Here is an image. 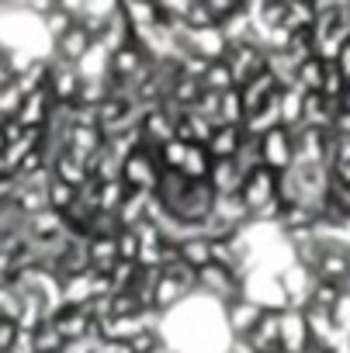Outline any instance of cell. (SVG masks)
Segmentation results:
<instances>
[{
	"label": "cell",
	"mask_w": 350,
	"mask_h": 353,
	"mask_svg": "<svg viewBox=\"0 0 350 353\" xmlns=\"http://www.w3.org/2000/svg\"><path fill=\"white\" fill-rule=\"evenodd\" d=\"M159 149L146 145V149H135L125 156L121 163V184L135 194H153L156 184H159Z\"/></svg>",
	"instance_id": "obj_1"
},
{
	"label": "cell",
	"mask_w": 350,
	"mask_h": 353,
	"mask_svg": "<svg viewBox=\"0 0 350 353\" xmlns=\"http://www.w3.org/2000/svg\"><path fill=\"white\" fill-rule=\"evenodd\" d=\"M195 277H198V281H195V291H202L205 298H212V301H219V305H233V301L243 298V277L233 274V270H226V267L208 263V267H202Z\"/></svg>",
	"instance_id": "obj_2"
},
{
	"label": "cell",
	"mask_w": 350,
	"mask_h": 353,
	"mask_svg": "<svg viewBox=\"0 0 350 353\" xmlns=\"http://www.w3.org/2000/svg\"><path fill=\"white\" fill-rule=\"evenodd\" d=\"M222 63H226L229 73H233V87H243V83H250L253 77H260V73L267 70V49H260V46L250 39V42H243V46H229L226 56H222Z\"/></svg>",
	"instance_id": "obj_3"
},
{
	"label": "cell",
	"mask_w": 350,
	"mask_h": 353,
	"mask_svg": "<svg viewBox=\"0 0 350 353\" xmlns=\"http://www.w3.org/2000/svg\"><path fill=\"white\" fill-rule=\"evenodd\" d=\"M257 142H260V166H267L274 173L291 170V163H295V132L278 125L267 135H260Z\"/></svg>",
	"instance_id": "obj_4"
},
{
	"label": "cell",
	"mask_w": 350,
	"mask_h": 353,
	"mask_svg": "<svg viewBox=\"0 0 350 353\" xmlns=\"http://www.w3.org/2000/svg\"><path fill=\"white\" fill-rule=\"evenodd\" d=\"M46 59H49V87H46L49 97H52L56 104H77L80 87H84V77L77 73V66L52 59V52H49Z\"/></svg>",
	"instance_id": "obj_5"
},
{
	"label": "cell",
	"mask_w": 350,
	"mask_h": 353,
	"mask_svg": "<svg viewBox=\"0 0 350 353\" xmlns=\"http://www.w3.org/2000/svg\"><path fill=\"white\" fill-rule=\"evenodd\" d=\"M49 322H52V329L63 336V343H77V339H87V336L97 332V325L90 322V315H87L84 308H66V305H59V308L49 315Z\"/></svg>",
	"instance_id": "obj_6"
},
{
	"label": "cell",
	"mask_w": 350,
	"mask_h": 353,
	"mask_svg": "<svg viewBox=\"0 0 350 353\" xmlns=\"http://www.w3.org/2000/svg\"><path fill=\"white\" fill-rule=\"evenodd\" d=\"M149 66V59H146V52L135 46V39L128 42V46H121L118 52H111L108 56V77L111 80H139V73Z\"/></svg>",
	"instance_id": "obj_7"
},
{
	"label": "cell",
	"mask_w": 350,
	"mask_h": 353,
	"mask_svg": "<svg viewBox=\"0 0 350 353\" xmlns=\"http://www.w3.org/2000/svg\"><path fill=\"white\" fill-rule=\"evenodd\" d=\"M90 46H94V39L87 35V28H84V25H70V28L52 42V59L77 66V63L87 56V49H90Z\"/></svg>",
	"instance_id": "obj_8"
},
{
	"label": "cell",
	"mask_w": 350,
	"mask_h": 353,
	"mask_svg": "<svg viewBox=\"0 0 350 353\" xmlns=\"http://www.w3.org/2000/svg\"><path fill=\"white\" fill-rule=\"evenodd\" d=\"M139 132L146 139V145L159 149L173 139V118L163 111V108H142V118H139Z\"/></svg>",
	"instance_id": "obj_9"
},
{
	"label": "cell",
	"mask_w": 350,
	"mask_h": 353,
	"mask_svg": "<svg viewBox=\"0 0 350 353\" xmlns=\"http://www.w3.org/2000/svg\"><path fill=\"white\" fill-rule=\"evenodd\" d=\"M52 108H56V101L49 97V90L28 94V97H21V108H18L14 121H18L21 128H46V121H49Z\"/></svg>",
	"instance_id": "obj_10"
},
{
	"label": "cell",
	"mask_w": 350,
	"mask_h": 353,
	"mask_svg": "<svg viewBox=\"0 0 350 353\" xmlns=\"http://www.w3.org/2000/svg\"><path fill=\"white\" fill-rule=\"evenodd\" d=\"M246 181V173L236 166V159H212V170H208V184L215 194H240Z\"/></svg>",
	"instance_id": "obj_11"
},
{
	"label": "cell",
	"mask_w": 350,
	"mask_h": 353,
	"mask_svg": "<svg viewBox=\"0 0 350 353\" xmlns=\"http://www.w3.org/2000/svg\"><path fill=\"white\" fill-rule=\"evenodd\" d=\"M219 35L226 39V46H243L253 39V18L246 11V4H236L222 21H219Z\"/></svg>",
	"instance_id": "obj_12"
},
{
	"label": "cell",
	"mask_w": 350,
	"mask_h": 353,
	"mask_svg": "<svg viewBox=\"0 0 350 353\" xmlns=\"http://www.w3.org/2000/svg\"><path fill=\"white\" fill-rule=\"evenodd\" d=\"M243 139H246L243 125H219V128H212V139L205 142V149L212 159H233L240 152Z\"/></svg>",
	"instance_id": "obj_13"
},
{
	"label": "cell",
	"mask_w": 350,
	"mask_h": 353,
	"mask_svg": "<svg viewBox=\"0 0 350 353\" xmlns=\"http://www.w3.org/2000/svg\"><path fill=\"white\" fill-rule=\"evenodd\" d=\"M240 90V97H243V111L250 114V111H257V108H264L267 101H274L281 90H278V83H274V77L264 70L260 77H253L250 83H243V87H236Z\"/></svg>",
	"instance_id": "obj_14"
},
{
	"label": "cell",
	"mask_w": 350,
	"mask_h": 353,
	"mask_svg": "<svg viewBox=\"0 0 350 353\" xmlns=\"http://www.w3.org/2000/svg\"><path fill=\"white\" fill-rule=\"evenodd\" d=\"M260 315H264V308H260L257 301H250V298H240V301L226 305V322H229V329L236 332V339H243V336L257 325Z\"/></svg>",
	"instance_id": "obj_15"
},
{
	"label": "cell",
	"mask_w": 350,
	"mask_h": 353,
	"mask_svg": "<svg viewBox=\"0 0 350 353\" xmlns=\"http://www.w3.org/2000/svg\"><path fill=\"white\" fill-rule=\"evenodd\" d=\"M49 170H52V181H63V184H70V188H80L87 176H90V173H87V163H80V159L70 156L66 149H59V152L52 156Z\"/></svg>",
	"instance_id": "obj_16"
},
{
	"label": "cell",
	"mask_w": 350,
	"mask_h": 353,
	"mask_svg": "<svg viewBox=\"0 0 350 353\" xmlns=\"http://www.w3.org/2000/svg\"><path fill=\"white\" fill-rule=\"evenodd\" d=\"M173 139H181L184 145H205L212 139V125L205 118H198L195 111H184L173 121Z\"/></svg>",
	"instance_id": "obj_17"
},
{
	"label": "cell",
	"mask_w": 350,
	"mask_h": 353,
	"mask_svg": "<svg viewBox=\"0 0 350 353\" xmlns=\"http://www.w3.org/2000/svg\"><path fill=\"white\" fill-rule=\"evenodd\" d=\"M94 42H101L108 52H118L121 46H128V42H132V28H128V21H125L121 8H115V14L104 21V28H101V35H97Z\"/></svg>",
	"instance_id": "obj_18"
},
{
	"label": "cell",
	"mask_w": 350,
	"mask_h": 353,
	"mask_svg": "<svg viewBox=\"0 0 350 353\" xmlns=\"http://www.w3.org/2000/svg\"><path fill=\"white\" fill-rule=\"evenodd\" d=\"M149 198H153V194H135V191H128L125 201H121V208L115 212V215H118V225H121V229H139V225L146 222Z\"/></svg>",
	"instance_id": "obj_19"
},
{
	"label": "cell",
	"mask_w": 350,
	"mask_h": 353,
	"mask_svg": "<svg viewBox=\"0 0 350 353\" xmlns=\"http://www.w3.org/2000/svg\"><path fill=\"white\" fill-rule=\"evenodd\" d=\"M87 263L97 274H108L118 263V250H115V236L111 239H87Z\"/></svg>",
	"instance_id": "obj_20"
},
{
	"label": "cell",
	"mask_w": 350,
	"mask_h": 353,
	"mask_svg": "<svg viewBox=\"0 0 350 353\" xmlns=\"http://www.w3.org/2000/svg\"><path fill=\"white\" fill-rule=\"evenodd\" d=\"M14 87H18V94H21V97L46 90V87H49V59H35L21 77H14Z\"/></svg>",
	"instance_id": "obj_21"
},
{
	"label": "cell",
	"mask_w": 350,
	"mask_h": 353,
	"mask_svg": "<svg viewBox=\"0 0 350 353\" xmlns=\"http://www.w3.org/2000/svg\"><path fill=\"white\" fill-rule=\"evenodd\" d=\"M177 256H181V263H188L191 270H202V267H208V263H212L208 239H202V236H191V239L177 243Z\"/></svg>",
	"instance_id": "obj_22"
},
{
	"label": "cell",
	"mask_w": 350,
	"mask_h": 353,
	"mask_svg": "<svg viewBox=\"0 0 350 353\" xmlns=\"http://www.w3.org/2000/svg\"><path fill=\"white\" fill-rule=\"evenodd\" d=\"M243 118H246V111H243L240 90L233 87V90L219 94V125H243ZM219 125H215V128H219Z\"/></svg>",
	"instance_id": "obj_23"
},
{
	"label": "cell",
	"mask_w": 350,
	"mask_h": 353,
	"mask_svg": "<svg viewBox=\"0 0 350 353\" xmlns=\"http://www.w3.org/2000/svg\"><path fill=\"white\" fill-rule=\"evenodd\" d=\"M139 281V263H125L118 260L111 270H108V284H111V294H121V291H132Z\"/></svg>",
	"instance_id": "obj_24"
},
{
	"label": "cell",
	"mask_w": 350,
	"mask_h": 353,
	"mask_svg": "<svg viewBox=\"0 0 350 353\" xmlns=\"http://www.w3.org/2000/svg\"><path fill=\"white\" fill-rule=\"evenodd\" d=\"M202 90H212V94H226V90H233V73H229V66L219 59V63H208V70H205V77H202Z\"/></svg>",
	"instance_id": "obj_25"
},
{
	"label": "cell",
	"mask_w": 350,
	"mask_h": 353,
	"mask_svg": "<svg viewBox=\"0 0 350 353\" xmlns=\"http://www.w3.org/2000/svg\"><path fill=\"white\" fill-rule=\"evenodd\" d=\"M125 194H128V188H125L121 181H108V184H101V188H97V212L115 215V212L121 208Z\"/></svg>",
	"instance_id": "obj_26"
},
{
	"label": "cell",
	"mask_w": 350,
	"mask_h": 353,
	"mask_svg": "<svg viewBox=\"0 0 350 353\" xmlns=\"http://www.w3.org/2000/svg\"><path fill=\"white\" fill-rule=\"evenodd\" d=\"M32 343H35V353H63V346H66V343H63V336L52 329V322H49V319L32 332Z\"/></svg>",
	"instance_id": "obj_27"
},
{
	"label": "cell",
	"mask_w": 350,
	"mask_h": 353,
	"mask_svg": "<svg viewBox=\"0 0 350 353\" xmlns=\"http://www.w3.org/2000/svg\"><path fill=\"white\" fill-rule=\"evenodd\" d=\"M46 198H49V208L52 212H66L73 201H77V188H70V184H63V181H49V188H46Z\"/></svg>",
	"instance_id": "obj_28"
},
{
	"label": "cell",
	"mask_w": 350,
	"mask_h": 353,
	"mask_svg": "<svg viewBox=\"0 0 350 353\" xmlns=\"http://www.w3.org/2000/svg\"><path fill=\"white\" fill-rule=\"evenodd\" d=\"M115 250H118V260L135 263L139 260V232L135 229H118L115 232Z\"/></svg>",
	"instance_id": "obj_29"
},
{
	"label": "cell",
	"mask_w": 350,
	"mask_h": 353,
	"mask_svg": "<svg viewBox=\"0 0 350 353\" xmlns=\"http://www.w3.org/2000/svg\"><path fill=\"white\" fill-rule=\"evenodd\" d=\"M18 322H11V319H0V353H8L11 346H14V339H18Z\"/></svg>",
	"instance_id": "obj_30"
},
{
	"label": "cell",
	"mask_w": 350,
	"mask_h": 353,
	"mask_svg": "<svg viewBox=\"0 0 350 353\" xmlns=\"http://www.w3.org/2000/svg\"><path fill=\"white\" fill-rule=\"evenodd\" d=\"M333 66L340 70V77H343V83H347V90H350V39H347V42L340 46V52H336Z\"/></svg>",
	"instance_id": "obj_31"
},
{
	"label": "cell",
	"mask_w": 350,
	"mask_h": 353,
	"mask_svg": "<svg viewBox=\"0 0 350 353\" xmlns=\"http://www.w3.org/2000/svg\"><path fill=\"white\" fill-rule=\"evenodd\" d=\"M4 56H8V42L0 39V63H4Z\"/></svg>",
	"instance_id": "obj_32"
}]
</instances>
